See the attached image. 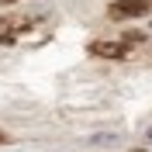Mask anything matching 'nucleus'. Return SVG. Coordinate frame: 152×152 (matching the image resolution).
I'll return each mask as SVG.
<instances>
[{
  "mask_svg": "<svg viewBox=\"0 0 152 152\" xmlns=\"http://www.w3.org/2000/svg\"><path fill=\"white\" fill-rule=\"evenodd\" d=\"M114 21H132V18H145L152 14V0H114L111 7H107Z\"/></svg>",
  "mask_w": 152,
  "mask_h": 152,
  "instance_id": "f257e3e1",
  "label": "nucleus"
},
{
  "mask_svg": "<svg viewBox=\"0 0 152 152\" xmlns=\"http://www.w3.org/2000/svg\"><path fill=\"white\" fill-rule=\"evenodd\" d=\"M90 52L100 56V59H121V56H128V45L124 42H94Z\"/></svg>",
  "mask_w": 152,
  "mask_h": 152,
  "instance_id": "f03ea898",
  "label": "nucleus"
},
{
  "mask_svg": "<svg viewBox=\"0 0 152 152\" xmlns=\"http://www.w3.org/2000/svg\"><path fill=\"white\" fill-rule=\"evenodd\" d=\"M14 38H18V21H0V45H10V42H14Z\"/></svg>",
  "mask_w": 152,
  "mask_h": 152,
  "instance_id": "7ed1b4c3",
  "label": "nucleus"
},
{
  "mask_svg": "<svg viewBox=\"0 0 152 152\" xmlns=\"http://www.w3.org/2000/svg\"><path fill=\"white\" fill-rule=\"evenodd\" d=\"M142 31H124V45H135V42H142Z\"/></svg>",
  "mask_w": 152,
  "mask_h": 152,
  "instance_id": "20e7f679",
  "label": "nucleus"
},
{
  "mask_svg": "<svg viewBox=\"0 0 152 152\" xmlns=\"http://www.w3.org/2000/svg\"><path fill=\"white\" fill-rule=\"evenodd\" d=\"M10 142V135H4V132H0V145H7Z\"/></svg>",
  "mask_w": 152,
  "mask_h": 152,
  "instance_id": "39448f33",
  "label": "nucleus"
},
{
  "mask_svg": "<svg viewBox=\"0 0 152 152\" xmlns=\"http://www.w3.org/2000/svg\"><path fill=\"white\" fill-rule=\"evenodd\" d=\"M10 4H14V0H0V7H10Z\"/></svg>",
  "mask_w": 152,
  "mask_h": 152,
  "instance_id": "423d86ee",
  "label": "nucleus"
},
{
  "mask_svg": "<svg viewBox=\"0 0 152 152\" xmlns=\"http://www.w3.org/2000/svg\"><path fill=\"white\" fill-rule=\"evenodd\" d=\"M135 152H145V149H135Z\"/></svg>",
  "mask_w": 152,
  "mask_h": 152,
  "instance_id": "0eeeda50",
  "label": "nucleus"
},
{
  "mask_svg": "<svg viewBox=\"0 0 152 152\" xmlns=\"http://www.w3.org/2000/svg\"><path fill=\"white\" fill-rule=\"evenodd\" d=\"M149 138H152V132H149Z\"/></svg>",
  "mask_w": 152,
  "mask_h": 152,
  "instance_id": "6e6552de",
  "label": "nucleus"
}]
</instances>
